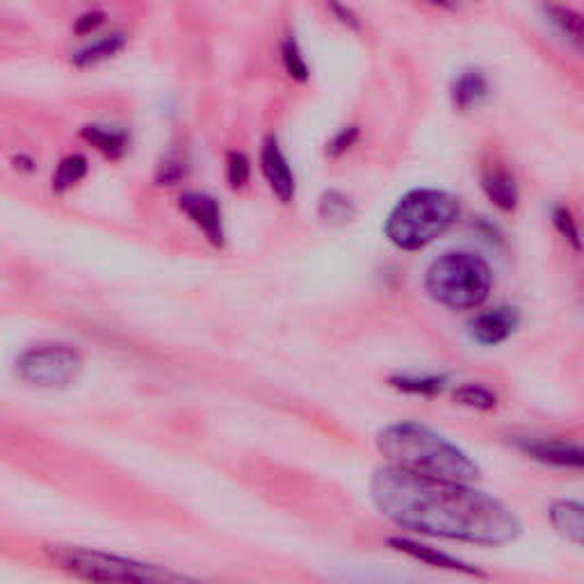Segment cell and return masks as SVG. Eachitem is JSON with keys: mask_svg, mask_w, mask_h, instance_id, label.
<instances>
[{"mask_svg": "<svg viewBox=\"0 0 584 584\" xmlns=\"http://www.w3.org/2000/svg\"><path fill=\"white\" fill-rule=\"evenodd\" d=\"M126 35L124 33H110V35H103L95 41L85 44L83 49H78L74 55H72V64L78 66V69H89V66H97V64H103L112 58L120 55L124 49H126Z\"/></svg>", "mask_w": 584, "mask_h": 584, "instance_id": "4fadbf2b", "label": "cell"}, {"mask_svg": "<svg viewBox=\"0 0 584 584\" xmlns=\"http://www.w3.org/2000/svg\"><path fill=\"white\" fill-rule=\"evenodd\" d=\"M185 176V162L181 158H167L158 170V181L162 185H176Z\"/></svg>", "mask_w": 584, "mask_h": 584, "instance_id": "d4e9b609", "label": "cell"}, {"mask_svg": "<svg viewBox=\"0 0 584 584\" xmlns=\"http://www.w3.org/2000/svg\"><path fill=\"white\" fill-rule=\"evenodd\" d=\"M251 165L243 151H231L226 158V178L233 190H243L249 183Z\"/></svg>", "mask_w": 584, "mask_h": 584, "instance_id": "7402d4cb", "label": "cell"}, {"mask_svg": "<svg viewBox=\"0 0 584 584\" xmlns=\"http://www.w3.org/2000/svg\"><path fill=\"white\" fill-rule=\"evenodd\" d=\"M357 137H359V131H357V128H343V131L332 139L330 153H332V156H340V153H345L349 147H352V145L357 142Z\"/></svg>", "mask_w": 584, "mask_h": 584, "instance_id": "4316f807", "label": "cell"}, {"mask_svg": "<svg viewBox=\"0 0 584 584\" xmlns=\"http://www.w3.org/2000/svg\"><path fill=\"white\" fill-rule=\"evenodd\" d=\"M519 324H521V315L517 309L498 307L494 311L475 315L469 324V332L475 343L494 347V345L505 343L513 332H517Z\"/></svg>", "mask_w": 584, "mask_h": 584, "instance_id": "9c48e42d", "label": "cell"}, {"mask_svg": "<svg viewBox=\"0 0 584 584\" xmlns=\"http://www.w3.org/2000/svg\"><path fill=\"white\" fill-rule=\"evenodd\" d=\"M546 14H548V21L559 30V35H562L567 41H571L575 49H580L582 35H584L582 16L564 5H546Z\"/></svg>", "mask_w": 584, "mask_h": 584, "instance_id": "ac0fdd59", "label": "cell"}, {"mask_svg": "<svg viewBox=\"0 0 584 584\" xmlns=\"http://www.w3.org/2000/svg\"><path fill=\"white\" fill-rule=\"evenodd\" d=\"M427 3L438 5V8H448V10H455V8H459L461 3H469V0H427Z\"/></svg>", "mask_w": 584, "mask_h": 584, "instance_id": "83f0119b", "label": "cell"}, {"mask_svg": "<svg viewBox=\"0 0 584 584\" xmlns=\"http://www.w3.org/2000/svg\"><path fill=\"white\" fill-rule=\"evenodd\" d=\"M181 213L188 218L201 233L203 238L213 247H224L226 231H224V215L222 206L215 197L206 192H188L178 199Z\"/></svg>", "mask_w": 584, "mask_h": 584, "instance_id": "52a82bcc", "label": "cell"}, {"mask_svg": "<svg viewBox=\"0 0 584 584\" xmlns=\"http://www.w3.org/2000/svg\"><path fill=\"white\" fill-rule=\"evenodd\" d=\"M427 293L455 311L477 309L494 288L488 263L471 251H450L432 263L425 278Z\"/></svg>", "mask_w": 584, "mask_h": 584, "instance_id": "5b68a950", "label": "cell"}, {"mask_svg": "<svg viewBox=\"0 0 584 584\" xmlns=\"http://www.w3.org/2000/svg\"><path fill=\"white\" fill-rule=\"evenodd\" d=\"M44 555L53 567L87 582H116V584H153L188 580L181 573L147 562H135L112 552L83 548V546H44Z\"/></svg>", "mask_w": 584, "mask_h": 584, "instance_id": "277c9868", "label": "cell"}, {"mask_svg": "<svg viewBox=\"0 0 584 584\" xmlns=\"http://www.w3.org/2000/svg\"><path fill=\"white\" fill-rule=\"evenodd\" d=\"M320 215L330 222H349L357 215V208L343 192L330 190L320 201Z\"/></svg>", "mask_w": 584, "mask_h": 584, "instance_id": "d6986e66", "label": "cell"}, {"mask_svg": "<svg viewBox=\"0 0 584 584\" xmlns=\"http://www.w3.org/2000/svg\"><path fill=\"white\" fill-rule=\"evenodd\" d=\"M390 386L413 395H438L446 388V382L440 377H411V375H397L390 377Z\"/></svg>", "mask_w": 584, "mask_h": 584, "instance_id": "44dd1931", "label": "cell"}, {"mask_svg": "<svg viewBox=\"0 0 584 584\" xmlns=\"http://www.w3.org/2000/svg\"><path fill=\"white\" fill-rule=\"evenodd\" d=\"M550 523L573 546H582L584 536V509L580 502L559 500L550 507Z\"/></svg>", "mask_w": 584, "mask_h": 584, "instance_id": "5bb4252c", "label": "cell"}, {"mask_svg": "<svg viewBox=\"0 0 584 584\" xmlns=\"http://www.w3.org/2000/svg\"><path fill=\"white\" fill-rule=\"evenodd\" d=\"M523 450L542 463L555 465V469L580 471L582 469V450L569 440H530Z\"/></svg>", "mask_w": 584, "mask_h": 584, "instance_id": "30bf717a", "label": "cell"}, {"mask_svg": "<svg viewBox=\"0 0 584 584\" xmlns=\"http://www.w3.org/2000/svg\"><path fill=\"white\" fill-rule=\"evenodd\" d=\"M87 170H89L87 158L80 153H72V156L62 158L53 172V181H51L53 192L64 195L72 188H76V185L87 176Z\"/></svg>", "mask_w": 584, "mask_h": 584, "instance_id": "e0dca14e", "label": "cell"}, {"mask_svg": "<svg viewBox=\"0 0 584 584\" xmlns=\"http://www.w3.org/2000/svg\"><path fill=\"white\" fill-rule=\"evenodd\" d=\"M482 190L488 197V201L496 208L505 210V213H511L519 206V185L517 178H513L505 167H486L482 174Z\"/></svg>", "mask_w": 584, "mask_h": 584, "instance_id": "8fae6325", "label": "cell"}, {"mask_svg": "<svg viewBox=\"0 0 584 584\" xmlns=\"http://www.w3.org/2000/svg\"><path fill=\"white\" fill-rule=\"evenodd\" d=\"M83 372L78 349L62 343H44L28 347L16 359V375L35 388L60 390L72 386Z\"/></svg>", "mask_w": 584, "mask_h": 584, "instance_id": "8992f818", "label": "cell"}, {"mask_svg": "<svg viewBox=\"0 0 584 584\" xmlns=\"http://www.w3.org/2000/svg\"><path fill=\"white\" fill-rule=\"evenodd\" d=\"M488 95L486 78L480 72H465L452 87V101L459 110L477 108Z\"/></svg>", "mask_w": 584, "mask_h": 584, "instance_id": "2e32d148", "label": "cell"}, {"mask_svg": "<svg viewBox=\"0 0 584 584\" xmlns=\"http://www.w3.org/2000/svg\"><path fill=\"white\" fill-rule=\"evenodd\" d=\"M455 400L469 409H477V411H488L498 405L496 393H490L484 386L477 384H465L461 388L455 390Z\"/></svg>", "mask_w": 584, "mask_h": 584, "instance_id": "ffe728a7", "label": "cell"}, {"mask_svg": "<svg viewBox=\"0 0 584 584\" xmlns=\"http://www.w3.org/2000/svg\"><path fill=\"white\" fill-rule=\"evenodd\" d=\"M83 139L87 145L95 147L108 158H122L128 151V133L114 126H101V124H91L83 128Z\"/></svg>", "mask_w": 584, "mask_h": 584, "instance_id": "9a60e30c", "label": "cell"}, {"mask_svg": "<svg viewBox=\"0 0 584 584\" xmlns=\"http://www.w3.org/2000/svg\"><path fill=\"white\" fill-rule=\"evenodd\" d=\"M395 550H400L413 559H418V562H425L434 569H446V571H457V573H469V575H482L475 567H469L463 564L461 559L448 555V552H440L436 548H430V546H423V544H415V542H409V539H390L388 542Z\"/></svg>", "mask_w": 584, "mask_h": 584, "instance_id": "7c38bea8", "label": "cell"}, {"mask_svg": "<svg viewBox=\"0 0 584 584\" xmlns=\"http://www.w3.org/2000/svg\"><path fill=\"white\" fill-rule=\"evenodd\" d=\"M372 500L395 525L438 539L505 546L523 530L507 505L469 482L415 475L395 465L372 477Z\"/></svg>", "mask_w": 584, "mask_h": 584, "instance_id": "6da1fadb", "label": "cell"}, {"mask_svg": "<svg viewBox=\"0 0 584 584\" xmlns=\"http://www.w3.org/2000/svg\"><path fill=\"white\" fill-rule=\"evenodd\" d=\"M105 23V14L99 12V10H91V12H85L76 18V26L74 30L78 35H91V33H97L101 26Z\"/></svg>", "mask_w": 584, "mask_h": 584, "instance_id": "484cf974", "label": "cell"}, {"mask_svg": "<svg viewBox=\"0 0 584 584\" xmlns=\"http://www.w3.org/2000/svg\"><path fill=\"white\" fill-rule=\"evenodd\" d=\"M552 222L557 226V231L562 233V236L575 247L580 249V233H577V226H575V220L571 215V210L567 208H557L555 213H552Z\"/></svg>", "mask_w": 584, "mask_h": 584, "instance_id": "cb8c5ba5", "label": "cell"}, {"mask_svg": "<svg viewBox=\"0 0 584 584\" xmlns=\"http://www.w3.org/2000/svg\"><path fill=\"white\" fill-rule=\"evenodd\" d=\"M461 213L459 199L443 190H413L405 195L386 222L388 240L405 251H418L443 236Z\"/></svg>", "mask_w": 584, "mask_h": 584, "instance_id": "3957f363", "label": "cell"}, {"mask_svg": "<svg viewBox=\"0 0 584 584\" xmlns=\"http://www.w3.org/2000/svg\"><path fill=\"white\" fill-rule=\"evenodd\" d=\"M284 64H286V72L293 76V78H297V80H307L309 78V64H307V60H303V55H301V51H299V46L293 41V39H288L286 44H284Z\"/></svg>", "mask_w": 584, "mask_h": 584, "instance_id": "603a6c76", "label": "cell"}, {"mask_svg": "<svg viewBox=\"0 0 584 584\" xmlns=\"http://www.w3.org/2000/svg\"><path fill=\"white\" fill-rule=\"evenodd\" d=\"M261 172L270 185V190L276 195V199L282 203H290L295 199V174L288 165V158L284 156L282 147L274 137L265 139L263 151H261Z\"/></svg>", "mask_w": 584, "mask_h": 584, "instance_id": "ba28073f", "label": "cell"}, {"mask_svg": "<svg viewBox=\"0 0 584 584\" xmlns=\"http://www.w3.org/2000/svg\"><path fill=\"white\" fill-rule=\"evenodd\" d=\"M377 446L390 465L415 475L473 482L480 465L440 434L418 423H397L380 432Z\"/></svg>", "mask_w": 584, "mask_h": 584, "instance_id": "7a4b0ae2", "label": "cell"}]
</instances>
